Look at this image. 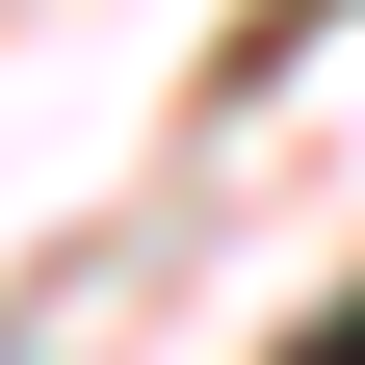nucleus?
Masks as SVG:
<instances>
[{
    "label": "nucleus",
    "instance_id": "obj_1",
    "mask_svg": "<svg viewBox=\"0 0 365 365\" xmlns=\"http://www.w3.org/2000/svg\"><path fill=\"white\" fill-rule=\"evenodd\" d=\"M287 365H365V287H339V313H313V339H287Z\"/></svg>",
    "mask_w": 365,
    "mask_h": 365
},
{
    "label": "nucleus",
    "instance_id": "obj_2",
    "mask_svg": "<svg viewBox=\"0 0 365 365\" xmlns=\"http://www.w3.org/2000/svg\"><path fill=\"white\" fill-rule=\"evenodd\" d=\"M287 26H313V0H287Z\"/></svg>",
    "mask_w": 365,
    "mask_h": 365
}]
</instances>
